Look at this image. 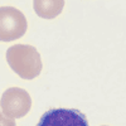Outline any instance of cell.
Returning a JSON list of instances; mask_svg holds the SVG:
<instances>
[{"mask_svg": "<svg viewBox=\"0 0 126 126\" xmlns=\"http://www.w3.org/2000/svg\"><path fill=\"white\" fill-rule=\"evenodd\" d=\"M6 61L19 77L33 79L42 71V58L33 46L15 44L6 50Z\"/></svg>", "mask_w": 126, "mask_h": 126, "instance_id": "cell-1", "label": "cell"}, {"mask_svg": "<svg viewBox=\"0 0 126 126\" xmlns=\"http://www.w3.org/2000/svg\"><path fill=\"white\" fill-rule=\"evenodd\" d=\"M28 28L25 15L13 6L0 8V40L12 42L22 38Z\"/></svg>", "mask_w": 126, "mask_h": 126, "instance_id": "cell-2", "label": "cell"}, {"mask_svg": "<svg viewBox=\"0 0 126 126\" xmlns=\"http://www.w3.org/2000/svg\"><path fill=\"white\" fill-rule=\"evenodd\" d=\"M0 107L6 117L22 119L32 109V98L25 90L10 87L3 93Z\"/></svg>", "mask_w": 126, "mask_h": 126, "instance_id": "cell-3", "label": "cell"}, {"mask_svg": "<svg viewBox=\"0 0 126 126\" xmlns=\"http://www.w3.org/2000/svg\"><path fill=\"white\" fill-rule=\"evenodd\" d=\"M37 126H88V121L79 110L58 107L44 112Z\"/></svg>", "mask_w": 126, "mask_h": 126, "instance_id": "cell-4", "label": "cell"}, {"mask_svg": "<svg viewBox=\"0 0 126 126\" xmlns=\"http://www.w3.org/2000/svg\"><path fill=\"white\" fill-rule=\"evenodd\" d=\"M35 13L43 19H53L61 14L64 6L63 0H35L33 3Z\"/></svg>", "mask_w": 126, "mask_h": 126, "instance_id": "cell-5", "label": "cell"}, {"mask_svg": "<svg viewBox=\"0 0 126 126\" xmlns=\"http://www.w3.org/2000/svg\"><path fill=\"white\" fill-rule=\"evenodd\" d=\"M0 126H16V124L14 119L3 116L1 112H0Z\"/></svg>", "mask_w": 126, "mask_h": 126, "instance_id": "cell-6", "label": "cell"}, {"mask_svg": "<svg viewBox=\"0 0 126 126\" xmlns=\"http://www.w3.org/2000/svg\"><path fill=\"white\" fill-rule=\"evenodd\" d=\"M103 126H106V125H103Z\"/></svg>", "mask_w": 126, "mask_h": 126, "instance_id": "cell-7", "label": "cell"}]
</instances>
